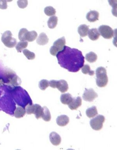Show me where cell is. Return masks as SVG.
Masks as SVG:
<instances>
[{
  "instance_id": "cell-18",
  "label": "cell",
  "mask_w": 117,
  "mask_h": 150,
  "mask_svg": "<svg viewBox=\"0 0 117 150\" xmlns=\"http://www.w3.org/2000/svg\"><path fill=\"white\" fill-rule=\"evenodd\" d=\"M86 114L89 118L95 117L98 114L96 106H93L88 108L86 111Z\"/></svg>"
},
{
  "instance_id": "cell-31",
  "label": "cell",
  "mask_w": 117,
  "mask_h": 150,
  "mask_svg": "<svg viewBox=\"0 0 117 150\" xmlns=\"http://www.w3.org/2000/svg\"><path fill=\"white\" fill-rule=\"evenodd\" d=\"M17 4L19 7L21 8H25L27 7L28 5V1L27 0H19L17 1Z\"/></svg>"
},
{
  "instance_id": "cell-29",
  "label": "cell",
  "mask_w": 117,
  "mask_h": 150,
  "mask_svg": "<svg viewBox=\"0 0 117 150\" xmlns=\"http://www.w3.org/2000/svg\"><path fill=\"white\" fill-rule=\"evenodd\" d=\"M28 31L26 28H22L20 30L18 33V39L21 41H25V36Z\"/></svg>"
},
{
  "instance_id": "cell-22",
  "label": "cell",
  "mask_w": 117,
  "mask_h": 150,
  "mask_svg": "<svg viewBox=\"0 0 117 150\" xmlns=\"http://www.w3.org/2000/svg\"><path fill=\"white\" fill-rule=\"evenodd\" d=\"M35 109H34V114L35 117L37 119L42 118L43 114V108L41 107L40 105L38 104H35Z\"/></svg>"
},
{
  "instance_id": "cell-23",
  "label": "cell",
  "mask_w": 117,
  "mask_h": 150,
  "mask_svg": "<svg viewBox=\"0 0 117 150\" xmlns=\"http://www.w3.org/2000/svg\"><path fill=\"white\" fill-rule=\"evenodd\" d=\"M43 114L42 118L46 122H49L51 120V115L50 111L46 106L43 107Z\"/></svg>"
},
{
  "instance_id": "cell-3",
  "label": "cell",
  "mask_w": 117,
  "mask_h": 150,
  "mask_svg": "<svg viewBox=\"0 0 117 150\" xmlns=\"http://www.w3.org/2000/svg\"><path fill=\"white\" fill-rule=\"evenodd\" d=\"M1 41L4 45L7 47H14L17 44L16 39L12 37V32L10 31H5L3 34Z\"/></svg>"
},
{
  "instance_id": "cell-17",
  "label": "cell",
  "mask_w": 117,
  "mask_h": 150,
  "mask_svg": "<svg viewBox=\"0 0 117 150\" xmlns=\"http://www.w3.org/2000/svg\"><path fill=\"white\" fill-rule=\"evenodd\" d=\"M26 113V110L25 108H23L21 106H18L14 111V115L16 118H21L23 117Z\"/></svg>"
},
{
  "instance_id": "cell-7",
  "label": "cell",
  "mask_w": 117,
  "mask_h": 150,
  "mask_svg": "<svg viewBox=\"0 0 117 150\" xmlns=\"http://www.w3.org/2000/svg\"><path fill=\"white\" fill-rule=\"evenodd\" d=\"M98 97V94L92 88L87 89L85 88L84 93L82 96L83 99L86 101L92 102Z\"/></svg>"
},
{
  "instance_id": "cell-5",
  "label": "cell",
  "mask_w": 117,
  "mask_h": 150,
  "mask_svg": "<svg viewBox=\"0 0 117 150\" xmlns=\"http://www.w3.org/2000/svg\"><path fill=\"white\" fill-rule=\"evenodd\" d=\"M105 121V118L103 115H98L90 120V126L92 129L94 130H100L103 128V124Z\"/></svg>"
},
{
  "instance_id": "cell-1",
  "label": "cell",
  "mask_w": 117,
  "mask_h": 150,
  "mask_svg": "<svg viewBox=\"0 0 117 150\" xmlns=\"http://www.w3.org/2000/svg\"><path fill=\"white\" fill-rule=\"evenodd\" d=\"M58 62L61 67L70 72H77L83 67L84 57L82 52L75 48L64 46L56 55Z\"/></svg>"
},
{
  "instance_id": "cell-30",
  "label": "cell",
  "mask_w": 117,
  "mask_h": 150,
  "mask_svg": "<svg viewBox=\"0 0 117 150\" xmlns=\"http://www.w3.org/2000/svg\"><path fill=\"white\" fill-rule=\"evenodd\" d=\"M109 4L112 6L113 8L112 10V13L114 16L117 17V1H109Z\"/></svg>"
},
{
  "instance_id": "cell-10",
  "label": "cell",
  "mask_w": 117,
  "mask_h": 150,
  "mask_svg": "<svg viewBox=\"0 0 117 150\" xmlns=\"http://www.w3.org/2000/svg\"><path fill=\"white\" fill-rule=\"evenodd\" d=\"M82 100L81 97H78L77 98H73L72 102L68 105V107L71 110H77L82 105Z\"/></svg>"
},
{
  "instance_id": "cell-15",
  "label": "cell",
  "mask_w": 117,
  "mask_h": 150,
  "mask_svg": "<svg viewBox=\"0 0 117 150\" xmlns=\"http://www.w3.org/2000/svg\"><path fill=\"white\" fill-rule=\"evenodd\" d=\"M88 34L89 38L92 41L97 40L100 35L98 29L96 28H92L89 30Z\"/></svg>"
},
{
  "instance_id": "cell-13",
  "label": "cell",
  "mask_w": 117,
  "mask_h": 150,
  "mask_svg": "<svg viewBox=\"0 0 117 150\" xmlns=\"http://www.w3.org/2000/svg\"><path fill=\"white\" fill-rule=\"evenodd\" d=\"M49 39L44 32H42L40 34L37 39L36 42L40 45H44L48 43Z\"/></svg>"
},
{
  "instance_id": "cell-12",
  "label": "cell",
  "mask_w": 117,
  "mask_h": 150,
  "mask_svg": "<svg viewBox=\"0 0 117 150\" xmlns=\"http://www.w3.org/2000/svg\"><path fill=\"white\" fill-rule=\"evenodd\" d=\"M99 13L97 11L91 10L87 14V19L91 22H95L99 20Z\"/></svg>"
},
{
  "instance_id": "cell-4",
  "label": "cell",
  "mask_w": 117,
  "mask_h": 150,
  "mask_svg": "<svg viewBox=\"0 0 117 150\" xmlns=\"http://www.w3.org/2000/svg\"><path fill=\"white\" fill-rule=\"evenodd\" d=\"M66 40L64 36L57 39L53 43L50 50L51 54L52 56H56L58 52L62 51L66 44Z\"/></svg>"
},
{
  "instance_id": "cell-20",
  "label": "cell",
  "mask_w": 117,
  "mask_h": 150,
  "mask_svg": "<svg viewBox=\"0 0 117 150\" xmlns=\"http://www.w3.org/2000/svg\"><path fill=\"white\" fill-rule=\"evenodd\" d=\"M58 18L55 16H53L49 18L47 22L48 26L50 29H54L57 24Z\"/></svg>"
},
{
  "instance_id": "cell-14",
  "label": "cell",
  "mask_w": 117,
  "mask_h": 150,
  "mask_svg": "<svg viewBox=\"0 0 117 150\" xmlns=\"http://www.w3.org/2000/svg\"><path fill=\"white\" fill-rule=\"evenodd\" d=\"M73 98V97H72L71 94H64L61 95L60 97V100L62 104L65 105H68L72 102Z\"/></svg>"
},
{
  "instance_id": "cell-11",
  "label": "cell",
  "mask_w": 117,
  "mask_h": 150,
  "mask_svg": "<svg viewBox=\"0 0 117 150\" xmlns=\"http://www.w3.org/2000/svg\"><path fill=\"white\" fill-rule=\"evenodd\" d=\"M70 119L67 115H61L58 116L56 119L57 125L61 127L66 126L68 124Z\"/></svg>"
},
{
  "instance_id": "cell-6",
  "label": "cell",
  "mask_w": 117,
  "mask_h": 150,
  "mask_svg": "<svg viewBox=\"0 0 117 150\" xmlns=\"http://www.w3.org/2000/svg\"><path fill=\"white\" fill-rule=\"evenodd\" d=\"M99 33L100 35L104 39H110L114 36V32L112 28L107 25H101L99 28Z\"/></svg>"
},
{
  "instance_id": "cell-16",
  "label": "cell",
  "mask_w": 117,
  "mask_h": 150,
  "mask_svg": "<svg viewBox=\"0 0 117 150\" xmlns=\"http://www.w3.org/2000/svg\"><path fill=\"white\" fill-rule=\"evenodd\" d=\"M90 26L86 24H82L80 25L78 28V32L80 36L83 37L88 35Z\"/></svg>"
},
{
  "instance_id": "cell-26",
  "label": "cell",
  "mask_w": 117,
  "mask_h": 150,
  "mask_svg": "<svg viewBox=\"0 0 117 150\" xmlns=\"http://www.w3.org/2000/svg\"><path fill=\"white\" fill-rule=\"evenodd\" d=\"M44 12L47 16L50 17L55 15L56 12L55 9L53 7L49 6L44 8Z\"/></svg>"
},
{
  "instance_id": "cell-24",
  "label": "cell",
  "mask_w": 117,
  "mask_h": 150,
  "mask_svg": "<svg viewBox=\"0 0 117 150\" xmlns=\"http://www.w3.org/2000/svg\"><path fill=\"white\" fill-rule=\"evenodd\" d=\"M28 42L26 41H21L16 44L15 46L16 49L18 52H21L23 49L27 47Z\"/></svg>"
},
{
  "instance_id": "cell-28",
  "label": "cell",
  "mask_w": 117,
  "mask_h": 150,
  "mask_svg": "<svg viewBox=\"0 0 117 150\" xmlns=\"http://www.w3.org/2000/svg\"><path fill=\"white\" fill-rule=\"evenodd\" d=\"M23 54L29 60H33L35 59V54L33 52H31L27 49L23 50Z\"/></svg>"
},
{
  "instance_id": "cell-32",
  "label": "cell",
  "mask_w": 117,
  "mask_h": 150,
  "mask_svg": "<svg viewBox=\"0 0 117 150\" xmlns=\"http://www.w3.org/2000/svg\"><path fill=\"white\" fill-rule=\"evenodd\" d=\"M8 8L7 2L4 0H0V9L2 10L6 9Z\"/></svg>"
},
{
  "instance_id": "cell-8",
  "label": "cell",
  "mask_w": 117,
  "mask_h": 150,
  "mask_svg": "<svg viewBox=\"0 0 117 150\" xmlns=\"http://www.w3.org/2000/svg\"><path fill=\"white\" fill-rule=\"evenodd\" d=\"M56 88H57L61 93L66 92L69 88L67 82L63 79L57 80Z\"/></svg>"
},
{
  "instance_id": "cell-2",
  "label": "cell",
  "mask_w": 117,
  "mask_h": 150,
  "mask_svg": "<svg viewBox=\"0 0 117 150\" xmlns=\"http://www.w3.org/2000/svg\"><path fill=\"white\" fill-rule=\"evenodd\" d=\"M96 73L97 85L101 88L105 87L109 81L107 70L105 68L102 67H99L96 69Z\"/></svg>"
},
{
  "instance_id": "cell-27",
  "label": "cell",
  "mask_w": 117,
  "mask_h": 150,
  "mask_svg": "<svg viewBox=\"0 0 117 150\" xmlns=\"http://www.w3.org/2000/svg\"><path fill=\"white\" fill-rule=\"evenodd\" d=\"M49 86V81L46 79H42L39 82V87L42 90H44Z\"/></svg>"
},
{
  "instance_id": "cell-25",
  "label": "cell",
  "mask_w": 117,
  "mask_h": 150,
  "mask_svg": "<svg viewBox=\"0 0 117 150\" xmlns=\"http://www.w3.org/2000/svg\"><path fill=\"white\" fill-rule=\"evenodd\" d=\"M81 70L82 72L85 74H88L90 76H93L94 74V71L91 70V68L89 65H83Z\"/></svg>"
},
{
  "instance_id": "cell-9",
  "label": "cell",
  "mask_w": 117,
  "mask_h": 150,
  "mask_svg": "<svg viewBox=\"0 0 117 150\" xmlns=\"http://www.w3.org/2000/svg\"><path fill=\"white\" fill-rule=\"evenodd\" d=\"M50 140L52 145L55 146L60 145L61 142V138L60 135L55 132H52L49 135Z\"/></svg>"
},
{
  "instance_id": "cell-21",
  "label": "cell",
  "mask_w": 117,
  "mask_h": 150,
  "mask_svg": "<svg viewBox=\"0 0 117 150\" xmlns=\"http://www.w3.org/2000/svg\"><path fill=\"white\" fill-rule=\"evenodd\" d=\"M85 58L87 61L90 63H92L96 61L98 56L96 54L93 52H90L86 55Z\"/></svg>"
},
{
  "instance_id": "cell-19",
  "label": "cell",
  "mask_w": 117,
  "mask_h": 150,
  "mask_svg": "<svg viewBox=\"0 0 117 150\" xmlns=\"http://www.w3.org/2000/svg\"><path fill=\"white\" fill-rule=\"evenodd\" d=\"M38 36L37 33L35 31H28L25 36V41L32 42L36 39Z\"/></svg>"
}]
</instances>
